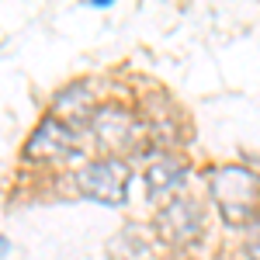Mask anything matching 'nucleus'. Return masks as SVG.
Returning a JSON list of instances; mask_svg holds the SVG:
<instances>
[{"label": "nucleus", "instance_id": "6", "mask_svg": "<svg viewBox=\"0 0 260 260\" xmlns=\"http://www.w3.org/2000/svg\"><path fill=\"white\" fill-rule=\"evenodd\" d=\"M62 125H70L73 132L77 128H90V118H94V108H90V90L83 83H73L66 87L59 98H56V115Z\"/></svg>", "mask_w": 260, "mask_h": 260}, {"label": "nucleus", "instance_id": "8", "mask_svg": "<svg viewBox=\"0 0 260 260\" xmlns=\"http://www.w3.org/2000/svg\"><path fill=\"white\" fill-rule=\"evenodd\" d=\"M246 250H250L253 260H260V215L250 222V243H246Z\"/></svg>", "mask_w": 260, "mask_h": 260}, {"label": "nucleus", "instance_id": "7", "mask_svg": "<svg viewBox=\"0 0 260 260\" xmlns=\"http://www.w3.org/2000/svg\"><path fill=\"white\" fill-rule=\"evenodd\" d=\"M180 184H184V170H180L177 160H170V156L149 160V167H146V187H149V194L167 198V194L177 191Z\"/></svg>", "mask_w": 260, "mask_h": 260}, {"label": "nucleus", "instance_id": "3", "mask_svg": "<svg viewBox=\"0 0 260 260\" xmlns=\"http://www.w3.org/2000/svg\"><path fill=\"white\" fill-rule=\"evenodd\" d=\"M77 149H80V146H77V132H73L70 125H62L59 118L49 115V118L31 132V139L24 146V156H31V160H66V156H73Z\"/></svg>", "mask_w": 260, "mask_h": 260}, {"label": "nucleus", "instance_id": "1", "mask_svg": "<svg viewBox=\"0 0 260 260\" xmlns=\"http://www.w3.org/2000/svg\"><path fill=\"white\" fill-rule=\"evenodd\" d=\"M208 187H212V198L222 208L225 222L233 225H250L257 219L260 208V177L253 170H243V167H219L212 177H208Z\"/></svg>", "mask_w": 260, "mask_h": 260}, {"label": "nucleus", "instance_id": "2", "mask_svg": "<svg viewBox=\"0 0 260 260\" xmlns=\"http://www.w3.org/2000/svg\"><path fill=\"white\" fill-rule=\"evenodd\" d=\"M128 167L121 160H94L87 163L83 170H77V187H80L87 198L101 201V205H121L128 194Z\"/></svg>", "mask_w": 260, "mask_h": 260}, {"label": "nucleus", "instance_id": "5", "mask_svg": "<svg viewBox=\"0 0 260 260\" xmlns=\"http://www.w3.org/2000/svg\"><path fill=\"white\" fill-rule=\"evenodd\" d=\"M156 222H160V233L177 246L201 236V208L191 198H170V205L160 212Z\"/></svg>", "mask_w": 260, "mask_h": 260}, {"label": "nucleus", "instance_id": "4", "mask_svg": "<svg viewBox=\"0 0 260 260\" xmlns=\"http://www.w3.org/2000/svg\"><path fill=\"white\" fill-rule=\"evenodd\" d=\"M90 132L108 149H132L139 139V121L121 108H98L90 118Z\"/></svg>", "mask_w": 260, "mask_h": 260}]
</instances>
